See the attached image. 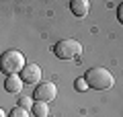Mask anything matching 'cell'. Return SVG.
<instances>
[{
  "instance_id": "6da1fadb",
  "label": "cell",
  "mask_w": 123,
  "mask_h": 117,
  "mask_svg": "<svg viewBox=\"0 0 123 117\" xmlns=\"http://www.w3.org/2000/svg\"><path fill=\"white\" fill-rule=\"evenodd\" d=\"M82 78H84V82H86V86L94 88V91H109L115 84L113 74L107 68H101V66H94V68L86 70V74H84Z\"/></svg>"
},
{
  "instance_id": "7a4b0ae2",
  "label": "cell",
  "mask_w": 123,
  "mask_h": 117,
  "mask_svg": "<svg viewBox=\"0 0 123 117\" xmlns=\"http://www.w3.org/2000/svg\"><path fill=\"white\" fill-rule=\"evenodd\" d=\"M25 56L17 49H8L0 56V72L6 74V76H12V74H18L23 68H25Z\"/></svg>"
},
{
  "instance_id": "3957f363",
  "label": "cell",
  "mask_w": 123,
  "mask_h": 117,
  "mask_svg": "<svg viewBox=\"0 0 123 117\" xmlns=\"http://www.w3.org/2000/svg\"><path fill=\"white\" fill-rule=\"evenodd\" d=\"M53 53L60 60H74L82 53V45L76 41V39H62L53 45Z\"/></svg>"
},
{
  "instance_id": "277c9868",
  "label": "cell",
  "mask_w": 123,
  "mask_h": 117,
  "mask_svg": "<svg viewBox=\"0 0 123 117\" xmlns=\"http://www.w3.org/2000/svg\"><path fill=\"white\" fill-rule=\"evenodd\" d=\"M57 97V86L53 82H39L33 91V101H41V103H49Z\"/></svg>"
},
{
  "instance_id": "5b68a950",
  "label": "cell",
  "mask_w": 123,
  "mask_h": 117,
  "mask_svg": "<svg viewBox=\"0 0 123 117\" xmlns=\"http://www.w3.org/2000/svg\"><path fill=\"white\" fill-rule=\"evenodd\" d=\"M18 78L23 80V84H39L41 82V68L35 62H27L25 68L18 72Z\"/></svg>"
},
{
  "instance_id": "8992f818",
  "label": "cell",
  "mask_w": 123,
  "mask_h": 117,
  "mask_svg": "<svg viewBox=\"0 0 123 117\" xmlns=\"http://www.w3.org/2000/svg\"><path fill=\"white\" fill-rule=\"evenodd\" d=\"M23 80L18 78V74H12V76H6L4 80V91L10 92V95H18V92H23Z\"/></svg>"
},
{
  "instance_id": "52a82bcc",
  "label": "cell",
  "mask_w": 123,
  "mask_h": 117,
  "mask_svg": "<svg viewBox=\"0 0 123 117\" xmlns=\"http://www.w3.org/2000/svg\"><path fill=\"white\" fill-rule=\"evenodd\" d=\"M70 8L72 13H74V17L82 19L88 14V10H90V4H88V0H72L70 2Z\"/></svg>"
},
{
  "instance_id": "ba28073f",
  "label": "cell",
  "mask_w": 123,
  "mask_h": 117,
  "mask_svg": "<svg viewBox=\"0 0 123 117\" xmlns=\"http://www.w3.org/2000/svg\"><path fill=\"white\" fill-rule=\"evenodd\" d=\"M31 111H33V115H35V117H49L47 103H41V101H35L33 107H31Z\"/></svg>"
},
{
  "instance_id": "9c48e42d",
  "label": "cell",
  "mask_w": 123,
  "mask_h": 117,
  "mask_svg": "<svg viewBox=\"0 0 123 117\" xmlns=\"http://www.w3.org/2000/svg\"><path fill=\"white\" fill-rule=\"evenodd\" d=\"M33 103H35V101L31 99V97H21V99H18V103H17V107L25 109V111H31V107H33Z\"/></svg>"
},
{
  "instance_id": "30bf717a",
  "label": "cell",
  "mask_w": 123,
  "mask_h": 117,
  "mask_svg": "<svg viewBox=\"0 0 123 117\" xmlns=\"http://www.w3.org/2000/svg\"><path fill=\"white\" fill-rule=\"evenodd\" d=\"M8 117H29V111H25V109H21V107H14L12 111L8 113Z\"/></svg>"
},
{
  "instance_id": "8fae6325",
  "label": "cell",
  "mask_w": 123,
  "mask_h": 117,
  "mask_svg": "<svg viewBox=\"0 0 123 117\" xmlns=\"http://www.w3.org/2000/svg\"><path fill=\"white\" fill-rule=\"evenodd\" d=\"M74 88H76V91H80V92H84V91H86V82H84V78H76V82H74Z\"/></svg>"
},
{
  "instance_id": "7c38bea8",
  "label": "cell",
  "mask_w": 123,
  "mask_h": 117,
  "mask_svg": "<svg viewBox=\"0 0 123 117\" xmlns=\"http://www.w3.org/2000/svg\"><path fill=\"white\" fill-rule=\"evenodd\" d=\"M121 10H123V4H119V10H117V17H119V23L123 21V13H121Z\"/></svg>"
},
{
  "instance_id": "4fadbf2b",
  "label": "cell",
  "mask_w": 123,
  "mask_h": 117,
  "mask_svg": "<svg viewBox=\"0 0 123 117\" xmlns=\"http://www.w3.org/2000/svg\"><path fill=\"white\" fill-rule=\"evenodd\" d=\"M0 117H6V115H4V111H2V109H0Z\"/></svg>"
}]
</instances>
